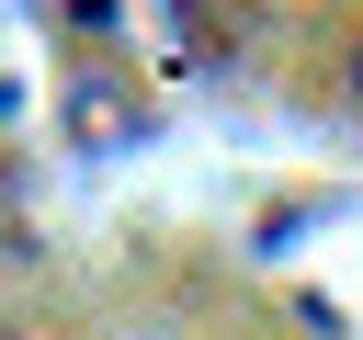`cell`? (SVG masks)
<instances>
[{
	"instance_id": "1",
	"label": "cell",
	"mask_w": 363,
	"mask_h": 340,
	"mask_svg": "<svg viewBox=\"0 0 363 340\" xmlns=\"http://www.w3.org/2000/svg\"><path fill=\"white\" fill-rule=\"evenodd\" d=\"M340 91H352V113H363V45H352V68H340Z\"/></svg>"
}]
</instances>
